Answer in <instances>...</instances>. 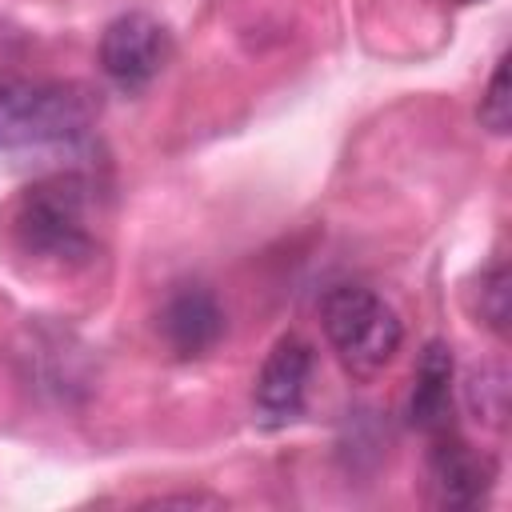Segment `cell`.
<instances>
[{
    "mask_svg": "<svg viewBox=\"0 0 512 512\" xmlns=\"http://www.w3.org/2000/svg\"><path fill=\"white\" fill-rule=\"evenodd\" d=\"M12 240L36 264L84 268L96 256V236L88 228L84 184L52 180V184L28 188L12 208Z\"/></svg>",
    "mask_w": 512,
    "mask_h": 512,
    "instance_id": "cell-1",
    "label": "cell"
},
{
    "mask_svg": "<svg viewBox=\"0 0 512 512\" xmlns=\"http://www.w3.org/2000/svg\"><path fill=\"white\" fill-rule=\"evenodd\" d=\"M320 324L336 360L356 380H368L384 364H392L404 340L396 308L364 284H336L320 304Z\"/></svg>",
    "mask_w": 512,
    "mask_h": 512,
    "instance_id": "cell-2",
    "label": "cell"
},
{
    "mask_svg": "<svg viewBox=\"0 0 512 512\" xmlns=\"http://www.w3.org/2000/svg\"><path fill=\"white\" fill-rule=\"evenodd\" d=\"M92 128V100L76 84L4 80L0 84V148H56Z\"/></svg>",
    "mask_w": 512,
    "mask_h": 512,
    "instance_id": "cell-3",
    "label": "cell"
},
{
    "mask_svg": "<svg viewBox=\"0 0 512 512\" xmlns=\"http://www.w3.org/2000/svg\"><path fill=\"white\" fill-rule=\"evenodd\" d=\"M172 60V32L148 12H120L100 32V68L124 92H144Z\"/></svg>",
    "mask_w": 512,
    "mask_h": 512,
    "instance_id": "cell-4",
    "label": "cell"
},
{
    "mask_svg": "<svg viewBox=\"0 0 512 512\" xmlns=\"http://www.w3.org/2000/svg\"><path fill=\"white\" fill-rule=\"evenodd\" d=\"M308 380H312V344L296 332H284L260 372H256V388H252V412L260 428H284L304 412L308 400Z\"/></svg>",
    "mask_w": 512,
    "mask_h": 512,
    "instance_id": "cell-5",
    "label": "cell"
},
{
    "mask_svg": "<svg viewBox=\"0 0 512 512\" xmlns=\"http://www.w3.org/2000/svg\"><path fill=\"white\" fill-rule=\"evenodd\" d=\"M428 472H432V492L448 508H476L488 500L496 484V460L468 440H460L452 428L432 436L428 452Z\"/></svg>",
    "mask_w": 512,
    "mask_h": 512,
    "instance_id": "cell-6",
    "label": "cell"
},
{
    "mask_svg": "<svg viewBox=\"0 0 512 512\" xmlns=\"http://www.w3.org/2000/svg\"><path fill=\"white\" fill-rule=\"evenodd\" d=\"M160 336L180 360H196L220 344L224 308L208 288H180L160 308Z\"/></svg>",
    "mask_w": 512,
    "mask_h": 512,
    "instance_id": "cell-7",
    "label": "cell"
},
{
    "mask_svg": "<svg viewBox=\"0 0 512 512\" xmlns=\"http://www.w3.org/2000/svg\"><path fill=\"white\" fill-rule=\"evenodd\" d=\"M452 376H456L452 348L444 340H428L416 360L412 396H408V420L428 436L452 428Z\"/></svg>",
    "mask_w": 512,
    "mask_h": 512,
    "instance_id": "cell-8",
    "label": "cell"
},
{
    "mask_svg": "<svg viewBox=\"0 0 512 512\" xmlns=\"http://www.w3.org/2000/svg\"><path fill=\"white\" fill-rule=\"evenodd\" d=\"M20 356L28 360V380L40 392H52L56 400H68L72 392H84L88 388L84 348L68 332L28 328V348Z\"/></svg>",
    "mask_w": 512,
    "mask_h": 512,
    "instance_id": "cell-9",
    "label": "cell"
},
{
    "mask_svg": "<svg viewBox=\"0 0 512 512\" xmlns=\"http://www.w3.org/2000/svg\"><path fill=\"white\" fill-rule=\"evenodd\" d=\"M468 308L476 324H484L496 336H508V264L504 260H492L488 268H480L476 284L468 288Z\"/></svg>",
    "mask_w": 512,
    "mask_h": 512,
    "instance_id": "cell-10",
    "label": "cell"
},
{
    "mask_svg": "<svg viewBox=\"0 0 512 512\" xmlns=\"http://www.w3.org/2000/svg\"><path fill=\"white\" fill-rule=\"evenodd\" d=\"M464 404L472 408L476 420H484L492 428H504V416H508V376H504V368H496V364L472 368L468 380H464Z\"/></svg>",
    "mask_w": 512,
    "mask_h": 512,
    "instance_id": "cell-11",
    "label": "cell"
},
{
    "mask_svg": "<svg viewBox=\"0 0 512 512\" xmlns=\"http://www.w3.org/2000/svg\"><path fill=\"white\" fill-rule=\"evenodd\" d=\"M480 124L492 132V136H504L508 124H512V84H508V56L496 60L492 76H488V88L480 96Z\"/></svg>",
    "mask_w": 512,
    "mask_h": 512,
    "instance_id": "cell-12",
    "label": "cell"
},
{
    "mask_svg": "<svg viewBox=\"0 0 512 512\" xmlns=\"http://www.w3.org/2000/svg\"><path fill=\"white\" fill-rule=\"evenodd\" d=\"M168 504H184V508H196V504H208V508H220V500L216 496H200V492H180V496H156V500H148V508H168Z\"/></svg>",
    "mask_w": 512,
    "mask_h": 512,
    "instance_id": "cell-13",
    "label": "cell"
},
{
    "mask_svg": "<svg viewBox=\"0 0 512 512\" xmlns=\"http://www.w3.org/2000/svg\"><path fill=\"white\" fill-rule=\"evenodd\" d=\"M468 4H472V0H468Z\"/></svg>",
    "mask_w": 512,
    "mask_h": 512,
    "instance_id": "cell-14",
    "label": "cell"
}]
</instances>
